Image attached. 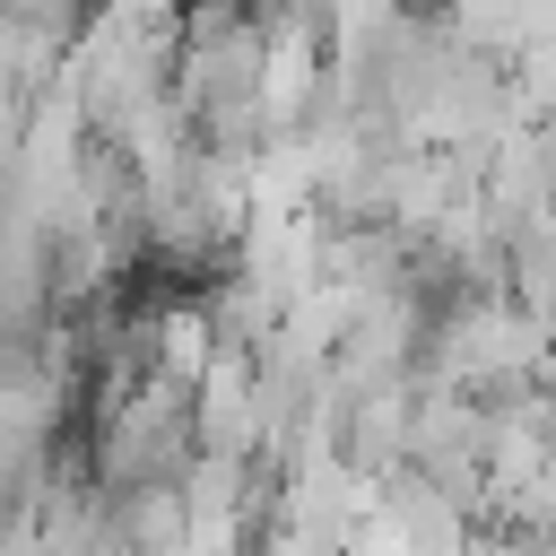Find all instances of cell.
<instances>
[{
  "mask_svg": "<svg viewBox=\"0 0 556 556\" xmlns=\"http://www.w3.org/2000/svg\"><path fill=\"white\" fill-rule=\"evenodd\" d=\"M252 556H321V547H313V539H295V530H287V521H269V530H261V547H252Z\"/></svg>",
  "mask_w": 556,
  "mask_h": 556,
  "instance_id": "cell-1",
  "label": "cell"
}]
</instances>
